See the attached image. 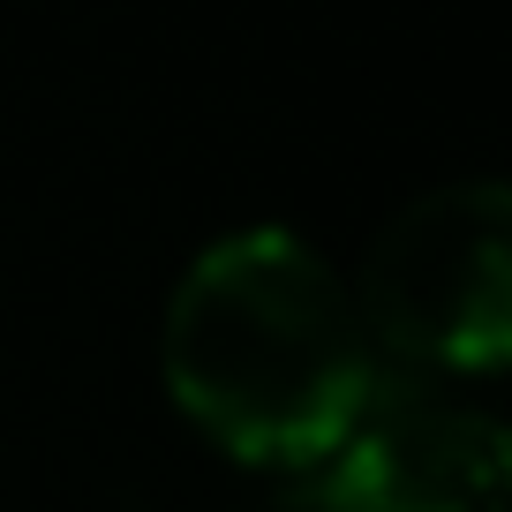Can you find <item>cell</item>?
<instances>
[{"mask_svg": "<svg viewBox=\"0 0 512 512\" xmlns=\"http://www.w3.org/2000/svg\"><path fill=\"white\" fill-rule=\"evenodd\" d=\"M347 279L287 226L211 241L166 302V392L249 467H324L377 400Z\"/></svg>", "mask_w": 512, "mask_h": 512, "instance_id": "obj_1", "label": "cell"}, {"mask_svg": "<svg viewBox=\"0 0 512 512\" xmlns=\"http://www.w3.org/2000/svg\"><path fill=\"white\" fill-rule=\"evenodd\" d=\"M354 309L422 369H497L512 354V196L497 181L415 196L377 234Z\"/></svg>", "mask_w": 512, "mask_h": 512, "instance_id": "obj_2", "label": "cell"}, {"mask_svg": "<svg viewBox=\"0 0 512 512\" xmlns=\"http://www.w3.org/2000/svg\"><path fill=\"white\" fill-rule=\"evenodd\" d=\"M512 445L497 415L437 392H377L324 460V512H505Z\"/></svg>", "mask_w": 512, "mask_h": 512, "instance_id": "obj_3", "label": "cell"}]
</instances>
